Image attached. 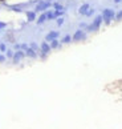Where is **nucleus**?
<instances>
[{
    "mask_svg": "<svg viewBox=\"0 0 122 129\" xmlns=\"http://www.w3.org/2000/svg\"><path fill=\"white\" fill-rule=\"evenodd\" d=\"M104 15H105V17H106V20H107V21H109V19H110V17H111V16H113V12H111V11H109V10H107V11H105V13H104Z\"/></svg>",
    "mask_w": 122,
    "mask_h": 129,
    "instance_id": "f257e3e1",
    "label": "nucleus"
},
{
    "mask_svg": "<svg viewBox=\"0 0 122 129\" xmlns=\"http://www.w3.org/2000/svg\"><path fill=\"white\" fill-rule=\"evenodd\" d=\"M82 37H84V33H82L81 31H78L77 33L74 35V40H80V39H82Z\"/></svg>",
    "mask_w": 122,
    "mask_h": 129,
    "instance_id": "f03ea898",
    "label": "nucleus"
},
{
    "mask_svg": "<svg viewBox=\"0 0 122 129\" xmlns=\"http://www.w3.org/2000/svg\"><path fill=\"white\" fill-rule=\"evenodd\" d=\"M46 7H49V3H44V4H40V6L37 7V10H39V11H43L44 8H46Z\"/></svg>",
    "mask_w": 122,
    "mask_h": 129,
    "instance_id": "7ed1b4c3",
    "label": "nucleus"
},
{
    "mask_svg": "<svg viewBox=\"0 0 122 129\" xmlns=\"http://www.w3.org/2000/svg\"><path fill=\"white\" fill-rule=\"evenodd\" d=\"M56 36H57V32H52V33H49L48 36H46V39L48 40H52V39H54Z\"/></svg>",
    "mask_w": 122,
    "mask_h": 129,
    "instance_id": "20e7f679",
    "label": "nucleus"
},
{
    "mask_svg": "<svg viewBox=\"0 0 122 129\" xmlns=\"http://www.w3.org/2000/svg\"><path fill=\"white\" fill-rule=\"evenodd\" d=\"M20 57H23V53L21 52H19V53H16V56H15V61H17Z\"/></svg>",
    "mask_w": 122,
    "mask_h": 129,
    "instance_id": "39448f33",
    "label": "nucleus"
},
{
    "mask_svg": "<svg viewBox=\"0 0 122 129\" xmlns=\"http://www.w3.org/2000/svg\"><path fill=\"white\" fill-rule=\"evenodd\" d=\"M43 49H44V52H48V51H49V47L44 43V44H43Z\"/></svg>",
    "mask_w": 122,
    "mask_h": 129,
    "instance_id": "423d86ee",
    "label": "nucleus"
},
{
    "mask_svg": "<svg viewBox=\"0 0 122 129\" xmlns=\"http://www.w3.org/2000/svg\"><path fill=\"white\" fill-rule=\"evenodd\" d=\"M28 17H29V19L32 20V19L35 17V15H33V13H31V12H29V13H28Z\"/></svg>",
    "mask_w": 122,
    "mask_h": 129,
    "instance_id": "0eeeda50",
    "label": "nucleus"
},
{
    "mask_svg": "<svg viewBox=\"0 0 122 129\" xmlns=\"http://www.w3.org/2000/svg\"><path fill=\"white\" fill-rule=\"evenodd\" d=\"M28 55H29V56H35V53L32 52V51H28Z\"/></svg>",
    "mask_w": 122,
    "mask_h": 129,
    "instance_id": "6e6552de",
    "label": "nucleus"
},
{
    "mask_svg": "<svg viewBox=\"0 0 122 129\" xmlns=\"http://www.w3.org/2000/svg\"><path fill=\"white\" fill-rule=\"evenodd\" d=\"M44 19H45V15H43V16H41V17H40V20H39V21H44Z\"/></svg>",
    "mask_w": 122,
    "mask_h": 129,
    "instance_id": "1a4fd4ad",
    "label": "nucleus"
},
{
    "mask_svg": "<svg viewBox=\"0 0 122 129\" xmlns=\"http://www.w3.org/2000/svg\"><path fill=\"white\" fill-rule=\"evenodd\" d=\"M69 40H70V37H69V36H68V37H65V39H64V41H65V43H68Z\"/></svg>",
    "mask_w": 122,
    "mask_h": 129,
    "instance_id": "9d476101",
    "label": "nucleus"
},
{
    "mask_svg": "<svg viewBox=\"0 0 122 129\" xmlns=\"http://www.w3.org/2000/svg\"><path fill=\"white\" fill-rule=\"evenodd\" d=\"M0 61H4V56H2V55H0Z\"/></svg>",
    "mask_w": 122,
    "mask_h": 129,
    "instance_id": "9b49d317",
    "label": "nucleus"
}]
</instances>
